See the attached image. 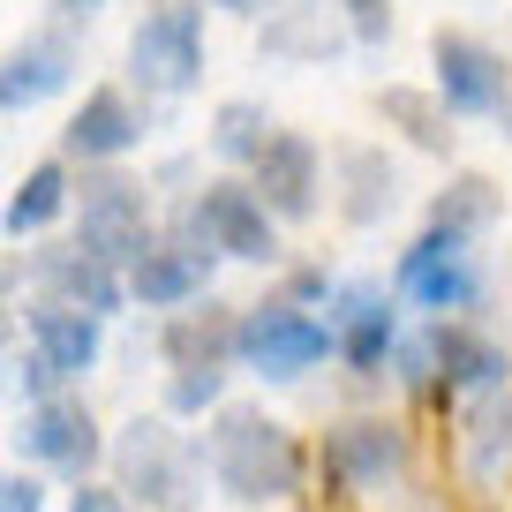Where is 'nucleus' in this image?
Here are the masks:
<instances>
[{"instance_id": "b1692460", "label": "nucleus", "mask_w": 512, "mask_h": 512, "mask_svg": "<svg viewBox=\"0 0 512 512\" xmlns=\"http://www.w3.org/2000/svg\"><path fill=\"white\" fill-rule=\"evenodd\" d=\"M497 204H505V196H497V181H490V174H452L445 189L430 196V226H445V234L475 241L482 226L497 219Z\"/></svg>"}, {"instance_id": "9d476101", "label": "nucleus", "mask_w": 512, "mask_h": 512, "mask_svg": "<svg viewBox=\"0 0 512 512\" xmlns=\"http://www.w3.org/2000/svg\"><path fill=\"white\" fill-rule=\"evenodd\" d=\"M211 264H219V256L204 249V234H196L189 211H181V226H174L166 241H159V234L144 241V256L121 272V287L136 294L144 309H189L196 294L211 287Z\"/></svg>"}, {"instance_id": "39448f33", "label": "nucleus", "mask_w": 512, "mask_h": 512, "mask_svg": "<svg viewBox=\"0 0 512 512\" xmlns=\"http://www.w3.org/2000/svg\"><path fill=\"white\" fill-rule=\"evenodd\" d=\"M324 354H332V332H324V317H309V309L287 302V294H272V302H249V309L234 317V362L256 369V377H272V384L309 377Z\"/></svg>"}, {"instance_id": "a878e982", "label": "nucleus", "mask_w": 512, "mask_h": 512, "mask_svg": "<svg viewBox=\"0 0 512 512\" xmlns=\"http://www.w3.org/2000/svg\"><path fill=\"white\" fill-rule=\"evenodd\" d=\"M226 407V362H181L166 377V415H219Z\"/></svg>"}, {"instance_id": "9b49d317", "label": "nucleus", "mask_w": 512, "mask_h": 512, "mask_svg": "<svg viewBox=\"0 0 512 512\" xmlns=\"http://www.w3.org/2000/svg\"><path fill=\"white\" fill-rule=\"evenodd\" d=\"M249 189L272 219H309L317 189H324V151L309 144L302 128H272L264 151H256V166H249Z\"/></svg>"}, {"instance_id": "4468645a", "label": "nucleus", "mask_w": 512, "mask_h": 512, "mask_svg": "<svg viewBox=\"0 0 512 512\" xmlns=\"http://www.w3.org/2000/svg\"><path fill=\"white\" fill-rule=\"evenodd\" d=\"M136 144H144V106H136L121 83L83 91V106L68 113V128H61V151L83 159V166H121Z\"/></svg>"}, {"instance_id": "6ab92c4d", "label": "nucleus", "mask_w": 512, "mask_h": 512, "mask_svg": "<svg viewBox=\"0 0 512 512\" xmlns=\"http://www.w3.org/2000/svg\"><path fill=\"white\" fill-rule=\"evenodd\" d=\"M332 166H339V219L347 226H377L400 204V174H392V159L377 144H347Z\"/></svg>"}, {"instance_id": "a211bd4d", "label": "nucleus", "mask_w": 512, "mask_h": 512, "mask_svg": "<svg viewBox=\"0 0 512 512\" xmlns=\"http://www.w3.org/2000/svg\"><path fill=\"white\" fill-rule=\"evenodd\" d=\"M430 369H437V392H497L505 384V347H490L482 332L467 324H430Z\"/></svg>"}, {"instance_id": "f257e3e1", "label": "nucleus", "mask_w": 512, "mask_h": 512, "mask_svg": "<svg viewBox=\"0 0 512 512\" xmlns=\"http://www.w3.org/2000/svg\"><path fill=\"white\" fill-rule=\"evenodd\" d=\"M204 467L241 505H279V497H302V482H309L302 437L287 422H272L264 407H219L204 430Z\"/></svg>"}, {"instance_id": "f3484780", "label": "nucleus", "mask_w": 512, "mask_h": 512, "mask_svg": "<svg viewBox=\"0 0 512 512\" xmlns=\"http://www.w3.org/2000/svg\"><path fill=\"white\" fill-rule=\"evenodd\" d=\"M31 362L46 369L53 384H68V377H83V369L98 362V317H83V309H61V302H46V294H38L31 302Z\"/></svg>"}, {"instance_id": "0eeeda50", "label": "nucleus", "mask_w": 512, "mask_h": 512, "mask_svg": "<svg viewBox=\"0 0 512 512\" xmlns=\"http://www.w3.org/2000/svg\"><path fill=\"white\" fill-rule=\"evenodd\" d=\"M430 68H437V106L460 121H497L512 106V68L505 53H490L467 31H437L430 38Z\"/></svg>"}, {"instance_id": "c756f323", "label": "nucleus", "mask_w": 512, "mask_h": 512, "mask_svg": "<svg viewBox=\"0 0 512 512\" xmlns=\"http://www.w3.org/2000/svg\"><path fill=\"white\" fill-rule=\"evenodd\" d=\"M0 512H46V490H38L31 475H16V482H0Z\"/></svg>"}, {"instance_id": "dca6fc26", "label": "nucleus", "mask_w": 512, "mask_h": 512, "mask_svg": "<svg viewBox=\"0 0 512 512\" xmlns=\"http://www.w3.org/2000/svg\"><path fill=\"white\" fill-rule=\"evenodd\" d=\"M31 272H38V287H46V302L83 309V317H98V324L128 302L121 272H113V264H98V256H83V249H38Z\"/></svg>"}, {"instance_id": "2f4dec72", "label": "nucleus", "mask_w": 512, "mask_h": 512, "mask_svg": "<svg viewBox=\"0 0 512 512\" xmlns=\"http://www.w3.org/2000/svg\"><path fill=\"white\" fill-rule=\"evenodd\" d=\"M53 8H61V16L76 23V16H91V8H106V0H53Z\"/></svg>"}, {"instance_id": "f03ea898", "label": "nucleus", "mask_w": 512, "mask_h": 512, "mask_svg": "<svg viewBox=\"0 0 512 512\" xmlns=\"http://www.w3.org/2000/svg\"><path fill=\"white\" fill-rule=\"evenodd\" d=\"M113 490L144 512H189L196 490H204V452L174 430L166 415H136L121 437H113Z\"/></svg>"}, {"instance_id": "1a4fd4ad", "label": "nucleus", "mask_w": 512, "mask_h": 512, "mask_svg": "<svg viewBox=\"0 0 512 512\" xmlns=\"http://www.w3.org/2000/svg\"><path fill=\"white\" fill-rule=\"evenodd\" d=\"M16 452H23V460H38V467H53V475L91 482V467L106 460V437H98V415L76 400V392H53V400L23 407Z\"/></svg>"}, {"instance_id": "5701e85b", "label": "nucleus", "mask_w": 512, "mask_h": 512, "mask_svg": "<svg viewBox=\"0 0 512 512\" xmlns=\"http://www.w3.org/2000/svg\"><path fill=\"white\" fill-rule=\"evenodd\" d=\"M377 113L400 128L415 151H452V128H445L452 113L437 106V91H415V83H384V91H377Z\"/></svg>"}, {"instance_id": "ddd939ff", "label": "nucleus", "mask_w": 512, "mask_h": 512, "mask_svg": "<svg viewBox=\"0 0 512 512\" xmlns=\"http://www.w3.org/2000/svg\"><path fill=\"white\" fill-rule=\"evenodd\" d=\"M76 68H83V53H76V38L53 23V31H31L23 46H8L0 53V113H31V106H46V98H61L68 83H76Z\"/></svg>"}, {"instance_id": "423d86ee", "label": "nucleus", "mask_w": 512, "mask_h": 512, "mask_svg": "<svg viewBox=\"0 0 512 512\" xmlns=\"http://www.w3.org/2000/svg\"><path fill=\"white\" fill-rule=\"evenodd\" d=\"M407 460H415V437L392 415H347V422H332L324 445H317V475H324L332 497L384 490L392 475H407Z\"/></svg>"}, {"instance_id": "cd10ccee", "label": "nucleus", "mask_w": 512, "mask_h": 512, "mask_svg": "<svg viewBox=\"0 0 512 512\" xmlns=\"http://www.w3.org/2000/svg\"><path fill=\"white\" fill-rule=\"evenodd\" d=\"M497 445H512V407H482V415H475V467H490V452Z\"/></svg>"}, {"instance_id": "f8f14e48", "label": "nucleus", "mask_w": 512, "mask_h": 512, "mask_svg": "<svg viewBox=\"0 0 512 512\" xmlns=\"http://www.w3.org/2000/svg\"><path fill=\"white\" fill-rule=\"evenodd\" d=\"M392 287L422 309H467L475 302V264H467V241L445 234V226H422L415 241L400 249V272Z\"/></svg>"}, {"instance_id": "7ed1b4c3", "label": "nucleus", "mask_w": 512, "mask_h": 512, "mask_svg": "<svg viewBox=\"0 0 512 512\" xmlns=\"http://www.w3.org/2000/svg\"><path fill=\"white\" fill-rule=\"evenodd\" d=\"M68 211H76V249L128 272L151 241V189L121 166H83V181L68 189Z\"/></svg>"}, {"instance_id": "7c9ffc66", "label": "nucleus", "mask_w": 512, "mask_h": 512, "mask_svg": "<svg viewBox=\"0 0 512 512\" xmlns=\"http://www.w3.org/2000/svg\"><path fill=\"white\" fill-rule=\"evenodd\" d=\"M211 8H226V16H264L272 0H211Z\"/></svg>"}, {"instance_id": "bb28decb", "label": "nucleus", "mask_w": 512, "mask_h": 512, "mask_svg": "<svg viewBox=\"0 0 512 512\" xmlns=\"http://www.w3.org/2000/svg\"><path fill=\"white\" fill-rule=\"evenodd\" d=\"M332 8H339V31L354 46H384L392 38V0H332Z\"/></svg>"}, {"instance_id": "4be33fe9", "label": "nucleus", "mask_w": 512, "mask_h": 512, "mask_svg": "<svg viewBox=\"0 0 512 512\" xmlns=\"http://www.w3.org/2000/svg\"><path fill=\"white\" fill-rule=\"evenodd\" d=\"M234 317L241 309L226 302H204V309H181L174 324H166V354L181 362H234Z\"/></svg>"}, {"instance_id": "2eb2a0df", "label": "nucleus", "mask_w": 512, "mask_h": 512, "mask_svg": "<svg viewBox=\"0 0 512 512\" xmlns=\"http://www.w3.org/2000/svg\"><path fill=\"white\" fill-rule=\"evenodd\" d=\"M324 332H332V354L354 369V377H384V362L400 347V317H392L384 287H339Z\"/></svg>"}, {"instance_id": "c85d7f7f", "label": "nucleus", "mask_w": 512, "mask_h": 512, "mask_svg": "<svg viewBox=\"0 0 512 512\" xmlns=\"http://www.w3.org/2000/svg\"><path fill=\"white\" fill-rule=\"evenodd\" d=\"M68 512H136L113 482H76V497H68Z\"/></svg>"}, {"instance_id": "412c9836", "label": "nucleus", "mask_w": 512, "mask_h": 512, "mask_svg": "<svg viewBox=\"0 0 512 512\" xmlns=\"http://www.w3.org/2000/svg\"><path fill=\"white\" fill-rule=\"evenodd\" d=\"M68 189H76L68 159H38L31 174L16 181L8 211H0V234H8V241H23V234H46V226H53V219L68 211Z\"/></svg>"}, {"instance_id": "393cba45", "label": "nucleus", "mask_w": 512, "mask_h": 512, "mask_svg": "<svg viewBox=\"0 0 512 512\" xmlns=\"http://www.w3.org/2000/svg\"><path fill=\"white\" fill-rule=\"evenodd\" d=\"M272 113H264V98H226L219 113H211V151H219L226 166H256V151H264V136H272Z\"/></svg>"}, {"instance_id": "473e14b6", "label": "nucleus", "mask_w": 512, "mask_h": 512, "mask_svg": "<svg viewBox=\"0 0 512 512\" xmlns=\"http://www.w3.org/2000/svg\"><path fill=\"white\" fill-rule=\"evenodd\" d=\"M8 339H16V324H8V309H0V354H8Z\"/></svg>"}, {"instance_id": "6e6552de", "label": "nucleus", "mask_w": 512, "mask_h": 512, "mask_svg": "<svg viewBox=\"0 0 512 512\" xmlns=\"http://www.w3.org/2000/svg\"><path fill=\"white\" fill-rule=\"evenodd\" d=\"M189 226L204 234L211 256H234V264H272L279 256V219L256 204L249 181H204L189 204Z\"/></svg>"}, {"instance_id": "20e7f679", "label": "nucleus", "mask_w": 512, "mask_h": 512, "mask_svg": "<svg viewBox=\"0 0 512 512\" xmlns=\"http://www.w3.org/2000/svg\"><path fill=\"white\" fill-rule=\"evenodd\" d=\"M128 76L144 98H189L204 83V0H159L128 31Z\"/></svg>"}, {"instance_id": "aec40b11", "label": "nucleus", "mask_w": 512, "mask_h": 512, "mask_svg": "<svg viewBox=\"0 0 512 512\" xmlns=\"http://www.w3.org/2000/svg\"><path fill=\"white\" fill-rule=\"evenodd\" d=\"M339 8L332 0H294V8H272L264 16V53L279 61H332L339 53Z\"/></svg>"}]
</instances>
